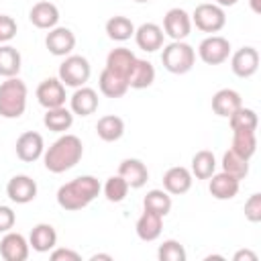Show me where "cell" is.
I'll return each mask as SVG.
<instances>
[{"label":"cell","instance_id":"e575fe53","mask_svg":"<svg viewBox=\"0 0 261 261\" xmlns=\"http://www.w3.org/2000/svg\"><path fill=\"white\" fill-rule=\"evenodd\" d=\"M228 122H230V128L232 130H257L259 118H257V112L253 108L241 106L239 110H234L228 116Z\"/></svg>","mask_w":261,"mask_h":261},{"label":"cell","instance_id":"d4e9b609","mask_svg":"<svg viewBox=\"0 0 261 261\" xmlns=\"http://www.w3.org/2000/svg\"><path fill=\"white\" fill-rule=\"evenodd\" d=\"M126 82H128V88H133V90L149 88L155 82V67H153V63L147 61V59H139L137 57V61H135Z\"/></svg>","mask_w":261,"mask_h":261},{"label":"cell","instance_id":"e0dca14e","mask_svg":"<svg viewBox=\"0 0 261 261\" xmlns=\"http://www.w3.org/2000/svg\"><path fill=\"white\" fill-rule=\"evenodd\" d=\"M98 92L94 88L80 86L69 98V110L73 112V116H90L98 110Z\"/></svg>","mask_w":261,"mask_h":261},{"label":"cell","instance_id":"ee69618b","mask_svg":"<svg viewBox=\"0 0 261 261\" xmlns=\"http://www.w3.org/2000/svg\"><path fill=\"white\" fill-rule=\"evenodd\" d=\"M249 4H251V10L255 14H261V0H249Z\"/></svg>","mask_w":261,"mask_h":261},{"label":"cell","instance_id":"3957f363","mask_svg":"<svg viewBox=\"0 0 261 261\" xmlns=\"http://www.w3.org/2000/svg\"><path fill=\"white\" fill-rule=\"evenodd\" d=\"M27 84L14 75L6 77L0 84V116L2 118H20L27 110Z\"/></svg>","mask_w":261,"mask_h":261},{"label":"cell","instance_id":"7a4b0ae2","mask_svg":"<svg viewBox=\"0 0 261 261\" xmlns=\"http://www.w3.org/2000/svg\"><path fill=\"white\" fill-rule=\"evenodd\" d=\"M84 157V145L82 139L75 135H61L55 143H51L49 149L43 153L45 169L51 173H63L75 167Z\"/></svg>","mask_w":261,"mask_h":261},{"label":"cell","instance_id":"52a82bcc","mask_svg":"<svg viewBox=\"0 0 261 261\" xmlns=\"http://www.w3.org/2000/svg\"><path fill=\"white\" fill-rule=\"evenodd\" d=\"M198 55L206 65H220L230 55V43H228V39H224L220 35H210L200 41Z\"/></svg>","mask_w":261,"mask_h":261},{"label":"cell","instance_id":"74e56055","mask_svg":"<svg viewBox=\"0 0 261 261\" xmlns=\"http://www.w3.org/2000/svg\"><path fill=\"white\" fill-rule=\"evenodd\" d=\"M245 218L249 222H253V224H257L261 220V194L259 192H255V194H251L247 198V202H245Z\"/></svg>","mask_w":261,"mask_h":261},{"label":"cell","instance_id":"7bdbcfd3","mask_svg":"<svg viewBox=\"0 0 261 261\" xmlns=\"http://www.w3.org/2000/svg\"><path fill=\"white\" fill-rule=\"evenodd\" d=\"M98 259L112 261V255H108V253H96V255H92V257H90V261H98Z\"/></svg>","mask_w":261,"mask_h":261},{"label":"cell","instance_id":"60d3db41","mask_svg":"<svg viewBox=\"0 0 261 261\" xmlns=\"http://www.w3.org/2000/svg\"><path fill=\"white\" fill-rule=\"evenodd\" d=\"M49 257H51V261H82V255H80L77 251H73V249H63V247L51 249V251H49Z\"/></svg>","mask_w":261,"mask_h":261},{"label":"cell","instance_id":"f35d334b","mask_svg":"<svg viewBox=\"0 0 261 261\" xmlns=\"http://www.w3.org/2000/svg\"><path fill=\"white\" fill-rule=\"evenodd\" d=\"M16 20L8 14H0V43H8L16 37Z\"/></svg>","mask_w":261,"mask_h":261},{"label":"cell","instance_id":"bcb514c9","mask_svg":"<svg viewBox=\"0 0 261 261\" xmlns=\"http://www.w3.org/2000/svg\"><path fill=\"white\" fill-rule=\"evenodd\" d=\"M135 2H139V4H145V2H151V0H135Z\"/></svg>","mask_w":261,"mask_h":261},{"label":"cell","instance_id":"4316f807","mask_svg":"<svg viewBox=\"0 0 261 261\" xmlns=\"http://www.w3.org/2000/svg\"><path fill=\"white\" fill-rule=\"evenodd\" d=\"M98 86H100V92L106 96V98H122L126 92H128V82L116 73H112L110 69H102L100 77H98Z\"/></svg>","mask_w":261,"mask_h":261},{"label":"cell","instance_id":"f1b7e54d","mask_svg":"<svg viewBox=\"0 0 261 261\" xmlns=\"http://www.w3.org/2000/svg\"><path fill=\"white\" fill-rule=\"evenodd\" d=\"M106 35L108 39L112 41H118V43H124L128 41L133 35H135V24L128 16H122V14H116V16H110L106 20Z\"/></svg>","mask_w":261,"mask_h":261},{"label":"cell","instance_id":"9c48e42d","mask_svg":"<svg viewBox=\"0 0 261 261\" xmlns=\"http://www.w3.org/2000/svg\"><path fill=\"white\" fill-rule=\"evenodd\" d=\"M37 181L31 177V175H24V173H18V175H12L6 184V196L14 202V204H29L37 198Z\"/></svg>","mask_w":261,"mask_h":261},{"label":"cell","instance_id":"d590c367","mask_svg":"<svg viewBox=\"0 0 261 261\" xmlns=\"http://www.w3.org/2000/svg\"><path fill=\"white\" fill-rule=\"evenodd\" d=\"M128 184L124 181V177H120V175H110L108 179H106V184L102 186V192H104V198L108 200V202H114V204H118V202H122L124 198H126V194H128Z\"/></svg>","mask_w":261,"mask_h":261},{"label":"cell","instance_id":"ab89813d","mask_svg":"<svg viewBox=\"0 0 261 261\" xmlns=\"http://www.w3.org/2000/svg\"><path fill=\"white\" fill-rule=\"evenodd\" d=\"M14 222H16V214H14V210H12L10 206L0 204V234L12 230Z\"/></svg>","mask_w":261,"mask_h":261},{"label":"cell","instance_id":"d6986e66","mask_svg":"<svg viewBox=\"0 0 261 261\" xmlns=\"http://www.w3.org/2000/svg\"><path fill=\"white\" fill-rule=\"evenodd\" d=\"M208 179H210L208 190H210V194H212L216 200H232V198L239 194L241 179L232 177V175L226 173V171H220V173L214 171Z\"/></svg>","mask_w":261,"mask_h":261},{"label":"cell","instance_id":"8d00e7d4","mask_svg":"<svg viewBox=\"0 0 261 261\" xmlns=\"http://www.w3.org/2000/svg\"><path fill=\"white\" fill-rule=\"evenodd\" d=\"M157 257H159V261H186V249L179 241L167 239L159 245Z\"/></svg>","mask_w":261,"mask_h":261},{"label":"cell","instance_id":"cb8c5ba5","mask_svg":"<svg viewBox=\"0 0 261 261\" xmlns=\"http://www.w3.org/2000/svg\"><path fill=\"white\" fill-rule=\"evenodd\" d=\"M243 106V98H241V94L237 92V90H232V88H222V90H218L214 96H212V110H214V114H218V116H224V118H228L234 110H239Z\"/></svg>","mask_w":261,"mask_h":261},{"label":"cell","instance_id":"1f68e13d","mask_svg":"<svg viewBox=\"0 0 261 261\" xmlns=\"http://www.w3.org/2000/svg\"><path fill=\"white\" fill-rule=\"evenodd\" d=\"M22 65V57L16 47L12 45H0V75L2 77H14L18 75Z\"/></svg>","mask_w":261,"mask_h":261},{"label":"cell","instance_id":"4dcf8cb0","mask_svg":"<svg viewBox=\"0 0 261 261\" xmlns=\"http://www.w3.org/2000/svg\"><path fill=\"white\" fill-rule=\"evenodd\" d=\"M192 175L196 179H208L214 171H216V157L212 151L202 149L192 157V167H190Z\"/></svg>","mask_w":261,"mask_h":261},{"label":"cell","instance_id":"30bf717a","mask_svg":"<svg viewBox=\"0 0 261 261\" xmlns=\"http://www.w3.org/2000/svg\"><path fill=\"white\" fill-rule=\"evenodd\" d=\"M45 47L55 57H67L75 47V35L67 27H53L45 37Z\"/></svg>","mask_w":261,"mask_h":261},{"label":"cell","instance_id":"9a60e30c","mask_svg":"<svg viewBox=\"0 0 261 261\" xmlns=\"http://www.w3.org/2000/svg\"><path fill=\"white\" fill-rule=\"evenodd\" d=\"M192 181H194L192 171L181 165H173L163 173V190L171 196H181V194L190 192Z\"/></svg>","mask_w":261,"mask_h":261},{"label":"cell","instance_id":"277c9868","mask_svg":"<svg viewBox=\"0 0 261 261\" xmlns=\"http://www.w3.org/2000/svg\"><path fill=\"white\" fill-rule=\"evenodd\" d=\"M161 63H163V67L169 73L184 75V73H188L194 67V63H196V51L186 41H171L169 45L163 47Z\"/></svg>","mask_w":261,"mask_h":261},{"label":"cell","instance_id":"603a6c76","mask_svg":"<svg viewBox=\"0 0 261 261\" xmlns=\"http://www.w3.org/2000/svg\"><path fill=\"white\" fill-rule=\"evenodd\" d=\"M135 230H137V237L145 243L157 241L161 237V230H163V216L149 212V210H143V214L139 216V220L135 224Z\"/></svg>","mask_w":261,"mask_h":261},{"label":"cell","instance_id":"44dd1931","mask_svg":"<svg viewBox=\"0 0 261 261\" xmlns=\"http://www.w3.org/2000/svg\"><path fill=\"white\" fill-rule=\"evenodd\" d=\"M29 245L37 253H49L57 245V230L47 222H39L29 234Z\"/></svg>","mask_w":261,"mask_h":261},{"label":"cell","instance_id":"8992f818","mask_svg":"<svg viewBox=\"0 0 261 261\" xmlns=\"http://www.w3.org/2000/svg\"><path fill=\"white\" fill-rule=\"evenodd\" d=\"M190 16H192V24H196V29H200L202 33H218L226 24L224 8L214 2L198 4Z\"/></svg>","mask_w":261,"mask_h":261},{"label":"cell","instance_id":"f6af8a7d","mask_svg":"<svg viewBox=\"0 0 261 261\" xmlns=\"http://www.w3.org/2000/svg\"><path fill=\"white\" fill-rule=\"evenodd\" d=\"M239 0H214V4H218V6H222V8H226V6H234Z\"/></svg>","mask_w":261,"mask_h":261},{"label":"cell","instance_id":"5b68a950","mask_svg":"<svg viewBox=\"0 0 261 261\" xmlns=\"http://www.w3.org/2000/svg\"><path fill=\"white\" fill-rule=\"evenodd\" d=\"M92 75V65L84 55H67L57 71V77L67 88H80L86 86V82Z\"/></svg>","mask_w":261,"mask_h":261},{"label":"cell","instance_id":"ac0fdd59","mask_svg":"<svg viewBox=\"0 0 261 261\" xmlns=\"http://www.w3.org/2000/svg\"><path fill=\"white\" fill-rule=\"evenodd\" d=\"M118 175L124 177V181L128 184V188L133 190H139L147 184L149 179V169L147 165L141 161V159H135V157H128V159H122L120 165H118Z\"/></svg>","mask_w":261,"mask_h":261},{"label":"cell","instance_id":"4fadbf2b","mask_svg":"<svg viewBox=\"0 0 261 261\" xmlns=\"http://www.w3.org/2000/svg\"><path fill=\"white\" fill-rule=\"evenodd\" d=\"M14 151H16V157L24 163H33L37 161L39 157H43L45 153V141L39 133L35 130H27L22 133L18 139H16V145H14Z\"/></svg>","mask_w":261,"mask_h":261},{"label":"cell","instance_id":"b9f144b4","mask_svg":"<svg viewBox=\"0 0 261 261\" xmlns=\"http://www.w3.org/2000/svg\"><path fill=\"white\" fill-rule=\"evenodd\" d=\"M232 261H257V253H253L249 249H241L232 255Z\"/></svg>","mask_w":261,"mask_h":261},{"label":"cell","instance_id":"83f0119b","mask_svg":"<svg viewBox=\"0 0 261 261\" xmlns=\"http://www.w3.org/2000/svg\"><path fill=\"white\" fill-rule=\"evenodd\" d=\"M43 124L53 133H65L73 124V112L69 108H65V106L47 108V112L43 116Z\"/></svg>","mask_w":261,"mask_h":261},{"label":"cell","instance_id":"836d02e7","mask_svg":"<svg viewBox=\"0 0 261 261\" xmlns=\"http://www.w3.org/2000/svg\"><path fill=\"white\" fill-rule=\"evenodd\" d=\"M222 171L230 173L237 179H245L249 173V159H245V157L237 155L232 149H228L222 155Z\"/></svg>","mask_w":261,"mask_h":261},{"label":"cell","instance_id":"6da1fadb","mask_svg":"<svg viewBox=\"0 0 261 261\" xmlns=\"http://www.w3.org/2000/svg\"><path fill=\"white\" fill-rule=\"evenodd\" d=\"M102 192V186L98 181V177L94 175H80V177H73L71 181L59 186L57 190V204L67 210V212H77L86 206H90L98 194Z\"/></svg>","mask_w":261,"mask_h":261},{"label":"cell","instance_id":"2e32d148","mask_svg":"<svg viewBox=\"0 0 261 261\" xmlns=\"http://www.w3.org/2000/svg\"><path fill=\"white\" fill-rule=\"evenodd\" d=\"M133 37H135V43H137L139 49H143L145 53H153V51H157V49L163 47L165 33L155 22H143L141 27L135 29V35Z\"/></svg>","mask_w":261,"mask_h":261},{"label":"cell","instance_id":"ba28073f","mask_svg":"<svg viewBox=\"0 0 261 261\" xmlns=\"http://www.w3.org/2000/svg\"><path fill=\"white\" fill-rule=\"evenodd\" d=\"M163 33L171 41H184L192 33V16L184 8H169L163 16Z\"/></svg>","mask_w":261,"mask_h":261},{"label":"cell","instance_id":"8fae6325","mask_svg":"<svg viewBox=\"0 0 261 261\" xmlns=\"http://www.w3.org/2000/svg\"><path fill=\"white\" fill-rule=\"evenodd\" d=\"M230 69L237 77H243V80L255 75L259 69V51L249 45L237 49L230 57Z\"/></svg>","mask_w":261,"mask_h":261},{"label":"cell","instance_id":"ffe728a7","mask_svg":"<svg viewBox=\"0 0 261 261\" xmlns=\"http://www.w3.org/2000/svg\"><path fill=\"white\" fill-rule=\"evenodd\" d=\"M29 20H31L37 29L49 31V29L57 27V22H59V8H57L53 2L41 0V2L33 4V8L29 10Z\"/></svg>","mask_w":261,"mask_h":261},{"label":"cell","instance_id":"f546056e","mask_svg":"<svg viewBox=\"0 0 261 261\" xmlns=\"http://www.w3.org/2000/svg\"><path fill=\"white\" fill-rule=\"evenodd\" d=\"M143 210L155 212L165 218L171 212V194H167L165 190H149L143 198Z\"/></svg>","mask_w":261,"mask_h":261},{"label":"cell","instance_id":"7402d4cb","mask_svg":"<svg viewBox=\"0 0 261 261\" xmlns=\"http://www.w3.org/2000/svg\"><path fill=\"white\" fill-rule=\"evenodd\" d=\"M135 61H137V55L130 49L116 47V49H112L106 55V69H110L112 73H116V75H120V77L126 80L128 73H130V69H133V65H135Z\"/></svg>","mask_w":261,"mask_h":261},{"label":"cell","instance_id":"484cf974","mask_svg":"<svg viewBox=\"0 0 261 261\" xmlns=\"http://www.w3.org/2000/svg\"><path fill=\"white\" fill-rule=\"evenodd\" d=\"M96 135L104 143H114L124 135V120L116 114H106L96 122Z\"/></svg>","mask_w":261,"mask_h":261},{"label":"cell","instance_id":"7c38bea8","mask_svg":"<svg viewBox=\"0 0 261 261\" xmlns=\"http://www.w3.org/2000/svg\"><path fill=\"white\" fill-rule=\"evenodd\" d=\"M65 98H67L65 96V86L61 84L59 77H45L37 86V100L45 110L65 106Z\"/></svg>","mask_w":261,"mask_h":261},{"label":"cell","instance_id":"d6a6232c","mask_svg":"<svg viewBox=\"0 0 261 261\" xmlns=\"http://www.w3.org/2000/svg\"><path fill=\"white\" fill-rule=\"evenodd\" d=\"M230 149L245 157V159H251L257 151V135L255 130H232V143H230Z\"/></svg>","mask_w":261,"mask_h":261},{"label":"cell","instance_id":"5bb4252c","mask_svg":"<svg viewBox=\"0 0 261 261\" xmlns=\"http://www.w3.org/2000/svg\"><path fill=\"white\" fill-rule=\"evenodd\" d=\"M31 245L20 232H4L0 241V255L4 261H27L29 259Z\"/></svg>","mask_w":261,"mask_h":261}]
</instances>
